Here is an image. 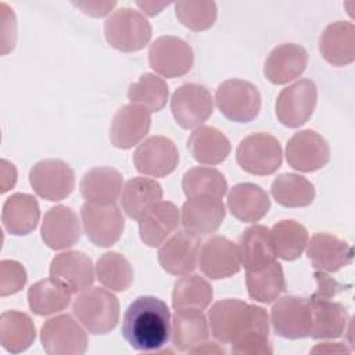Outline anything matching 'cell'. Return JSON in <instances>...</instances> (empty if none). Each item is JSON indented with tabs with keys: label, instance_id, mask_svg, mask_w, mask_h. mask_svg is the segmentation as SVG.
Instances as JSON below:
<instances>
[{
	"label": "cell",
	"instance_id": "37",
	"mask_svg": "<svg viewBox=\"0 0 355 355\" xmlns=\"http://www.w3.org/2000/svg\"><path fill=\"white\" fill-rule=\"evenodd\" d=\"M270 191L276 202L287 208L306 207L315 198L313 184L297 173H282L275 178Z\"/></svg>",
	"mask_w": 355,
	"mask_h": 355
},
{
	"label": "cell",
	"instance_id": "10",
	"mask_svg": "<svg viewBox=\"0 0 355 355\" xmlns=\"http://www.w3.org/2000/svg\"><path fill=\"white\" fill-rule=\"evenodd\" d=\"M318 101V87L311 79H300L284 87L276 100L275 111L282 125L298 128L312 115Z\"/></svg>",
	"mask_w": 355,
	"mask_h": 355
},
{
	"label": "cell",
	"instance_id": "16",
	"mask_svg": "<svg viewBox=\"0 0 355 355\" xmlns=\"http://www.w3.org/2000/svg\"><path fill=\"white\" fill-rule=\"evenodd\" d=\"M200 270L211 280L230 277L241 268L240 250L236 243L223 236H212L200 248Z\"/></svg>",
	"mask_w": 355,
	"mask_h": 355
},
{
	"label": "cell",
	"instance_id": "27",
	"mask_svg": "<svg viewBox=\"0 0 355 355\" xmlns=\"http://www.w3.org/2000/svg\"><path fill=\"white\" fill-rule=\"evenodd\" d=\"M49 273L69 286L73 293L89 288L94 282L92 259L82 251H65L55 255L50 263Z\"/></svg>",
	"mask_w": 355,
	"mask_h": 355
},
{
	"label": "cell",
	"instance_id": "15",
	"mask_svg": "<svg viewBox=\"0 0 355 355\" xmlns=\"http://www.w3.org/2000/svg\"><path fill=\"white\" fill-rule=\"evenodd\" d=\"M287 164L300 172H315L330 159V147L326 139L312 129L294 133L286 147Z\"/></svg>",
	"mask_w": 355,
	"mask_h": 355
},
{
	"label": "cell",
	"instance_id": "21",
	"mask_svg": "<svg viewBox=\"0 0 355 355\" xmlns=\"http://www.w3.org/2000/svg\"><path fill=\"white\" fill-rule=\"evenodd\" d=\"M40 233L44 244L49 248H69L80 239L78 215L67 205H55L44 214Z\"/></svg>",
	"mask_w": 355,
	"mask_h": 355
},
{
	"label": "cell",
	"instance_id": "40",
	"mask_svg": "<svg viewBox=\"0 0 355 355\" xmlns=\"http://www.w3.org/2000/svg\"><path fill=\"white\" fill-rule=\"evenodd\" d=\"M182 189L187 198L198 196H211L222 198L227 191V182L222 172L215 168L194 166L184 172Z\"/></svg>",
	"mask_w": 355,
	"mask_h": 355
},
{
	"label": "cell",
	"instance_id": "35",
	"mask_svg": "<svg viewBox=\"0 0 355 355\" xmlns=\"http://www.w3.org/2000/svg\"><path fill=\"white\" fill-rule=\"evenodd\" d=\"M36 337V329L29 315L19 311H6L0 316V343L11 352L19 354L28 349Z\"/></svg>",
	"mask_w": 355,
	"mask_h": 355
},
{
	"label": "cell",
	"instance_id": "50",
	"mask_svg": "<svg viewBox=\"0 0 355 355\" xmlns=\"http://www.w3.org/2000/svg\"><path fill=\"white\" fill-rule=\"evenodd\" d=\"M334 352V351H345L349 352L345 347L341 345V343H334V345H331V343H324L323 345H319L316 348L312 349V352Z\"/></svg>",
	"mask_w": 355,
	"mask_h": 355
},
{
	"label": "cell",
	"instance_id": "32",
	"mask_svg": "<svg viewBox=\"0 0 355 355\" xmlns=\"http://www.w3.org/2000/svg\"><path fill=\"white\" fill-rule=\"evenodd\" d=\"M72 288L64 282L49 277L33 283L28 290V304L33 313L47 316L64 311L72 300Z\"/></svg>",
	"mask_w": 355,
	"mask_h": 355
},
{
	"label": "cell",
	"instance_id": "9",
	"mask_svg": "<svg viewBox=\"0 0 355 355\" xmlns=\"http://www.w3.org/2000/svg\"><path fill=\"white\" fill-rule=\"evenodd\" d=\"M40 343L50 355H82L87 348V336L71 315L64 313L44 322Z\"/></svg>",
	"mask_w": 355,
	"mask_h": 355
},
{
	"label": "cell",
	"instance_id": "48",
	"mask_svg": "<svg viewBox=\"0 0 355 355\" xmlns=\"http://www.w3.org/2000/svg\"><path fill=\"white\" fill-rule=\"evenodd\" d=\"M17 182V169L7 159H1V193L14 187Z\"/></svg>",
	"mask_w": 355,
	"mask_h": 355
},
{
	"label": "cell",
	"instance_id": "26",
	"mask_svg": "<svg viewBox=\"0 0 355 355\" xmlns=\"http://www.w3.org/2000/svg\"><path fill=\"white\" fill-rule=\"evenodd\" d=\"M227 208L241 222H258L270 208L268 193L255 183H239L227 193Z\"/></svg>",
	"mask_w": 355,
	"mask_h": 355
},
{
	"label": "cell",
	"instance_id": "18",
	"mask_svg": "<svg viewBox=\"0 0 355 355\" xmlns=\"http://www.w3.org/2000/svg\"><path fill=\"white\" fill-rule=\"evenodd\" d=\"M180 222L183 227L197 236H208L219 229L226 209L220 198L198 196L187 198L182 205Z\"/></svg>",
	"mask_w": 355,
	"mask_h": 355
},
{
	"label": "cell",
	"instance_id": "1",
	"mask_svg": "<svg viewBox=\"0 0 355 355\" xmlns=\"http://www.w3.org/2000/svg\"><path fill=\"white\" fill-rule=\"evenodd\" d=\"M122 336L136 351L161 349L171 336L168 305L153 295L137 297L123 315Z\"/></svg>",
	"mask_w": 355,
	"mask_h": 355
},
{
	"label": "cell",
	"instance_id": "11",
	"mask_svg": "<svg viewBox=\"0 0 355 355\" xmlns=\"http://www.w3.org/2000/svg\"><path fill=\"white\" fill-rule=\"evenodd\" d=\"M171 111L183 129L198 128L212 115L214 98L205 86L184 83L172 94Z\"/></svg>",
	"mask_w": 355,
	"mask_h": 355
},
{
	"label": "cell",
	"instance_id": "8",
	"mask_svg": "<svg viewBox=\"0 0 355 355\" xmlns=\"http://www.w3.org/2000/svg\"><path fill=\"white\" fill-rule=\"evenodd\" d=\"M29 183L39 197L47 201H61L75 189V172L65 161L47 158L31 168Z\"/></svg>",
	"mask_w": 355,
	"mask_h": 355
},
{
	"label": "cell",
	"instance_id": "46",
	"mask_svg": "<svg viewBox=\"0 0 355 355\" xmlns=\"http://www.w3.org/2000/svg\"><path fill=\"white\" fill-rule=\"evenodd\" d=\"M315 279L318 283V288L312 294V297H316V298L331 300L334 295H337L338 293H341V291L347 290V287H349V286H344V284L338 283L337 280L330 277L326 272L318 270V269L315 270Z\"/></svg>",
	"mask_w": 355,
	"mask_h": 355
},
{
	"label": "cell",
	"instance_id": "38",
	"mask_svg": "<svg viewBox=\"0 0 355 355\" xmlns=\"http://www.w3.org/2000/svg\"><path fill=\"white\" fill-rule=\"evenodd\" d=\"M270 237L276 257L284 261L300 258L309 240L305 226L293 219L275 223L270 230Z\"/></svg>",
	"mask_w": 355,
	"mask_h": 355
},
{
	"label": "cell",
	"instance_id": "30",
	"mask_svg": "<svg viewBox=\"0 0 355 355\" xmlns=\"http://www.w3.org/2000/svg\"><path fill=\"white\" fill-rule=\"evenodd\" d=\"M122 173L111 166L89 169L80 179V194L89 202L111 204L122 191Z\"/></svg>",
	"mask_w": 355,
	"mask_h": 355
},
{
	"label": "cell",
	"instance_id": "22",
	"mask_svg": "<svg viewBox=\"0 0 355 355\" xmlns=\"http://www.w3.org/2000/svg\"><path fill=\"white\" fill-rule=\"evenodd\" d=\"M308 53L295 43H283L275 47L265 60L263 73L273 85H284L298 78L306 68Z\"/></svg>",
	"mask_w": 355,
	"mask_h": 355
},
{
	"label": "cell",
	"instance_id": "3",
	"mask_svg": "<svg viewBox=\"0 0 355 355\" xmlns=\"http://www.w3.org/2000/svg\"><path fill=\"white\" fill-rule=\"evenodd\" d=\"M72 313L89 333L107 334L119 320V302L111 291L90 287L73 300Z\"/></svg>",
	"mask_w": 355,
	"mask_h": 355
},
{
	"label": "cell",
	"instance_id": "6",
	"mask_svg": "<svg viewBox=\"0 0 355 355\" xmlns=\"http://www.w3.org/2000/svg\"><path fill=\"white\" fill-rule=\"evenodd\" d=\"M215 103L225 118L245 123L258 116L261 94L257 86L248 80L227 79L218 86Z\"/></svg>",
	"mask_w": 355,
	"mask_h": 355
},
{
	"label": "cell",
	"instance_id": "36",
	"mask_svg": "<svg viewBox=\"0 0 355 355\" xmlns=\"http://www.w3.org/2000/svg\"><path fill=\"white\" fill-rule=\"evenodd\" d=\"M248 295L262 304H270L286 290L282 265L277 261L251 272H245Z\"/></svg>",
	"mask_w": 355,
	"mask_h": 355
},
{
	"label": "cell",
	"instance_id": "2",
	"mask_svg": "<svg viewBox=\"0 0 355 355\" xmlns=\"http://www.w3.org/2000/svg\"><path fill=\"white\" fill-rule=\"evenodd\" d=\"M208 323L214 338L223 344H232L239 337L252 331L269 334L266 311L237 298L215 302L208 311Z\"/></svg>",
	"mask_w": 355,
	"mask_h": 355
},
{
	"label": "cell",
	"instance_id": "5",
	"mask_svg": "<svg viewBox=\"0 0 355 355\" xmlns=\"http://www.w3.org/2000/svg\"><path fill=\"white\" fill-rule=\"evenodd\" d=\"M236 161L247 173L257 176L272 175L282 165V146L269 133H251L239 143Z\"/></svg>",
	"mask_w": 355,
	"mask_h": 355
},
{
	"label": "cell",
	"instance_id": "39",
	"mask_svg": "<svg viewBox=\"0 0 355 355\" xmlns=\"http://www.w3.org/2000/svg\"><path fill=\"white\" fill-rule=\"evenodd\" d=\"M212 295V286L208 280L200 275H183L173 284L172 306L175 311L183 308L205 309L209 305Z\"/></svg>",
	"mask_w": 355,
	"mask_h": 355
},
{
	"label": "cell",
	"instance_id": "29",
	"mask_svg": "<svg viewBox=\"0 0 355 355\" xmlns=\"http://www.w3.org/2000/svg\"><path fill=\"white\" fill-rule=\"evenodd\" d=\"M40 218L37 200L28 193H15L10 196L1 211L4 229L14 236H25L33 232Z\"/></svg>",
	"mask_w": 355,
	"mask_h": 355
},
{
	"label": "cell",
	"instance_id": "44",
	"mask_svg": "<svg viewBox=\"0 0 355 355\" xmlns=\"http://www.w3.org/2000/svg\"><path fill=\"white\" fill-rule=\"evenodd\" d=\"M26 283V272L24 266L14 259H3L0 262V295L6 297L18 293Z\"/></svg>",
	"mask_w": 355,
	"mask_h": 355
},
{
	"label": "cell",
	"instance_id": "19",
	"mask_svg": "<svg viewBox=\"0 0 355 355\" xmlns=\"http://www.w3.org/2000/svg\"><path fill=\"white\" fill-rule=\"evenodd\" d=\"M306 255L318 270L334 273L352 262L354 250L343 239L327 232L315 233L308 241Z\"/></svg>",
	"mask_w": 355,
	"mask_h": 355
},
{
	"label": "cell",
	"instance_id": "14",
	"mask_svg": "<svg viewBox=\"0 0 355 355\" xmlns=\"http://www.w3.org/2000/svg\"><path fill=\"white\" fill-rule=\"evenodd\" d=\"M133 164L137 172L146 176L164 178L176 169L179 151L171 139L165 136H151L135 150Z\"/></svg>",
	"mask_w": 355,
	"mask_h": 355
},
{
	"label": "cell",
	"instance_id": "12",
	"mask_svg": "<svg viewBox=\"0 0 355 355\" xmlns=\"http://www.w3.org/2000/svg\"><path fill=\"white\" fill-rule=\"evenodd\" d=\"M150 67L164 78L186 75L194 62L193 49L176 36H159L148 49Z\"/></svg>",
	"mask_w": 355,
	"mask_h": 355
},
{
	"label": "cell",
	"instance_id": "7",
	"mask_svg": "<svg viewBox=\"0 0 355 355\" xmlns=\"http://www.w3.org/2000/svg\"><path fill=\"white\" fill-rule=\"evenodd\" d=\"M80 218L87 239L98 247L114 245L125 229V218L115 202L86 201L80 208Z\"/></svg>",
	"mask_w": 355,
	"mask_h": 355
},
{
	"label": "cell",
	"instance_id": "34",
	"mask_svg": "<svg viewBox=\"0 0 355 355\" xmlns=\"http://www.w3.org/2000/svg\"><path fill=\"white\" fill-rule=\"evenodd\" d=\"M161 184L150 178L129 179L121 191V204L130 219H139L150 207L162 200Z\"/></svg>",
	"mask_w": 355,
	"mask_h": 355
},
{
	"label": "cell",
	"instance_id": "47",
	"mask_svg": "<svg viewBox=\"0 0 355 355\" xmlns=\"http://www.w3.org/2000/svg\"><path fill=\"white\" fill-rule=\"evenodd\" d=\"M75 7L80 8L85 14L94 17V18H100L107 15L115 6V1H78V3H72Z\"/></svg>",
	"mask_w": 355,
	"mask_h": 355
},
{
	"label": "cell",
	"instance_id": "13",
	"mask_svg": "<svg viewBox=\"0 0 355 355\" xmlns=\"http://www.w3.org/2000/svg\"><path fill=\"white\" fill-rule=\"evenodd\" d=\"M270 322L277 336L288 340L308 337L312 327L308 298L286 295L276 301L270 311Z\"/></svg>",
	"mask_w": 355,
	"mask_h": 355
},
{
	"label": "cell",
	"instance_id": "4",
	"mask_svg": "<svg viewBox=\"0 0 355 355\" xmlns=\"http://www.w3.org/2000/svg\"><path fill=\"white\" fill-rule=\"evenodd\" d=\"M107 43L123 53L144 49L151 39V25L146 17L129 7L114 11L104 24Z\"/></svg>",
	"mask_w": 355,
	"mask_h": 355
},
{
	"label": "cell",
	"instance_id": "28",
	"mask_svg": "<svg viewBox=\"0 0 355 355\" xmlns=\"http://www.w3.org/2000/svg\"><path fill=\"white\" fill-rule=\"evenodd\" d=\"M312 327L311 337L315 340L320 338H337L340 337L348 323L347 308L329 298L309 297Z\"/></svg>",
	"mask_w": 355,
	"mask_h": 355
},
{
	"label": "cell",
	"instance_id": "17",
	"mask_svg": "<svg viewBox=\"0 0 355 355\" xmlns=\"http://www.w3.org/2000/svg\"><path fill=\"white\" fill-rule=\"evenodd\" d=\"M200 248V236L189 230H180L162 243L158 250V262L169 275H189L197 268Z\"/></svg>",
	"mask_w": 355,
	"mask_h": 355
},
{
	"label": "cell",
	"instance_id": "45",
	"mask_svg": "<svg viewBox=\"0 0 355 355\" xmlns=\"http://www.w3.org/2000/svg\"><path fill=\"white\" fill-rule=\"evenodd\" d=\"M1 11V54H7L15 46L17 40V21L12 10L6 4H0Z\"/></svg>",
	"mask_w": 355,
	"mask_h": 355
},
{
	"label": "cell",
	"instance_id": "23",
	"mask_svg": "<svg viewBox=\"0 0 355 355\" xmlns=\"http://www.w3.org/2000/svg\"><path fill=\"white\" fill-rule=\"evenodd\" d=\"M139 234L148 247L161 245L179 226V208L171 201H159L150 207L139 219Z\"/></svg>",
	"mask_w": 355,
	"mask_h": 355
},
{
	"label": "cell",
	"instance_id": "24",
	"mask_svg": "<svg viewBox=\"0 0 355 355\" xmlns=\"http://www.w3.org/2000/svg\"><path fill=\"white\" fill-rule=\"evenodd\" d=\"M322 57L334 67H344L355 60V26L348 21L329 24L319 37Z\"/></svg>",
	"mask_w": 355,
	"mask_h": 355
},
{
	"label": "cell",
	"instance_id": "49",
	"mask_svg": "<svg viewBox=\"0 0 355 355\" xmlns=\"http://www.w3.org/2000/svg\"><path fill=\"white\" fill-rule=\"evenodd\" d=\"M169 3H157V1H137L136 3V6L137 7H140L147 15H150V17H154V15H157V14H159L161 12V10L164 8V7H166Z\"/></svg>",
	"mask_w": 355,
	"mask_h": 355
},
{
	"label": "cell",
	"instance_id": "31",
	"mask_svg": "<svg viewBox=\"0 0 355 355\" xmlns=\"http://www.w3.org/2000/svg\"><path fill=\"white\" fill-rule=\"evenodd\" d=\"M239 250L245 272L261 269L276 261L270 230L262 225H252L241 233Z\"/></svg>",
	"mask_w": 355,
	"mask_h": 355
},
{
	"label": "cell",
	"instance_id": "42",
	"mask_svg": "<svg viewBox=\"0 0 355 355\" xmlns=\"http://www.w3.org/2000/svg\"><path fill=\"white\" fill-rule=\"evenodd\" d=\"M96 276L104 287L112 291H125L133 283V268L122 254L108 251L97 259Z\"/></svg>",
	"mask_w": 355,
	"mask_h": 355
},
{
	"label": "cell",
	"instance_id": "33",
	"mask_svg": "<svg viewBox=\"0 0 355 355\" xmlns=\"http://www.w3.org/2000/svg\"><path fill=\"white\" fill-rule=\"evenodd\" d=\"M187 148L193 158L205 165H218L230 154L229 139L214 126H198L187 139Z\"/></svg>",
	"mask_w": 355,
	"mask_h": 355
},
{
	"label": "cell",
	"instance_id": "43",
	"mask_svg": "<svg viewBox=\"0 0 355 355\" xmlns=\"http://www.w3.org/2000/svg\"><path fill=\"white\" fill-rule=\"evenodd\" d=\"M175 12L182 25L194 32L209 29L218 17L215 1H178Z\"/></svg>",
	"mask_w": 355,
	"mask_h": 355
},
{
	"label": "cell",
	"instance_id": "41",
	"mask_svg": "<svg viewBox=\"0 0 355 355\" xmlns=\"http://www.w3.org/2000/svg\"><path fill=\"white\" fill-rule=\"evenodd\" d=\"M169 87L166 82L154 75L143 73L137 82L128 87V98L132 104H137L150 112L161 111L168 101Z\"/></svg>",
	"mask_w": 355,
	"mask_h": 355
},
{
	"label": "cell",
	"instance_id": "20",
	"mask_svg": "<svg viewBox=\"0 0 355 355\" xmlns=\"http://www.w3.org/2000/svg\"><path fill=\"white\" fill-rule=\"evenodd\" d=\"M151 112L137 104L123 105L116 111L110 126V140L114 147L129 150L148 133Z\"/></svg>",
	"mask_w": 355,
	"mask_h": 355
},
{
	"label": "cell",
	"instance_id": "25",
	"mask_svg": "<svg viewBox=\"0 0 355 355\" xmlns=\"http://www.w3.org/2000/svg\"><path fill=\"white\" fill-rule=\"evenodd\" d=\"M172 343L180 352H191L209 338V329L202 309L183 308L176 309L172 326Z\"/></svg>",
	"mask_w": 355,
	"mask_h": 355
}]
</instances>
